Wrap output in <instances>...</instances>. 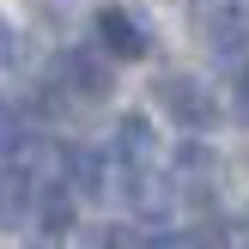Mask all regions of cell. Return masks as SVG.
Listing matches in <instances>:
<instances>
[{
	"instance_id": "277c9868",
	"label": "cell",
	"mask_w": 249,
	"mask_h": 249,
	"mask_svg": "<svg viewBox=\"0 0 249 249\" xmlns=\"http://www.w3.org/2000/svg\"><path fill=\"white\" fill-rule=\"evenodd\" d=\"M61 79H67L79 97H104V91H109V67H104V55H91V49L61 55Z\"/></svg>"
},
{
	"instance_id": "52a82bcc",
	"label": "cell",
	"mask_w": 249,
	"mask_h": 249,
	"mask_svg": "<svg viewBox=\"0 0 249 249\" xmlns=\"http://www.w3.org/2000/svg\"><path fill=\"white\" fill-rule=\"evenodd\" d=\"M67 182L79 195H104L109 189V170H104V158H97L91 146H79V152H67Z\"/></svg>"
},
{
	"instance_id": "8992f818",
	"label": "cell",
	"mask_w": 249,
	"mask_h": 249,
	"mask_svg": "<svg viewBox=\"0 0 249 249\" xmlns=\"http://www.w3.org/2000/svg\"><path fill=\"white\" fill-rule=\"evenodd\" d=\"M116 158L128 170H146L152 164V122L146 116H122V128H116Z\"/></svg>"
},
{
	"instance_id": "7c38bea8",
	"label": "cell",
	"mask_w": 249,
	"mask_h": 249,
	"mask_svg": "<svg viewBox=\"0 0 249 249\" xmlns=\"http://www.w3.org/2000/svg\"><path fill=\"white\" fill-rule=\"evenodd\" d=\"M12 55H18V36H12V24H0V67H12Z\"/></svg>"
},
{
	"instance_id": "ba28073f",
	"label": "cell",
	"mask_w": 249,
	"mask_h": 249,
	"mask_svg": "<svg viewBox=\"0 0 249 249\" xmlns=\"http://www.w3.org/2000/svg\"><path fill=\"white\" fill-rule=\"evenodd\" d=\"M36 219H43L49 237H67L73 231V189H61V182H49L43 201H36Z\"/></svg>"
},
{
	"instance_id": "5b68a950",
	"label": "cell",
	"mask_w": 249,
	"mask_h": 249,
	"mask_svg": "<svg viewBox=\"0 0 249 249\" xmlns=\"http://www.w3.org/2000/svg\"><path fill=\"white\" fill-rule=\"evenodd\" d=\"M31 201H36V189H31V170L24 164H12V170H0V225H24V213H31Z\"/></svg>"
},
{
	"instance_id": "3957f363",
	"label": "cell",
	"mask_w": 249,
	"mask_h": 249,
	"mask_svg": "<svg viewBox=\"0 0 249 249\" xmlns=\"http://www.w3.org/2000/svg\"><path fill=\"white\" fill-rule=\"evenodd\" d=\"M97 36H104V49H109V55H122V61H140V55H146L140 18L122 12V6H104V12H97Z\"/></svg>"
},
{
	"instance_id": "8fae6325",
	"label": "cell",
	"mask_w": 249,
	"mask_h": 249,
	"mask_svg": "<svg viewBox=\"0 0 249 249\" xmlns=\"http://www.w3.org/2000/svg\"><path fill=\"white\" fill-rule=\"evenodd\" d=\"M231 97H237V116L249 122V67H237V85H231Z\"/></svg>"
},
{
	"instance_id": "7a4b0ae2",
	"label": "cell",
	"mask_w": 249,
	"mask_h": 249,
	"mask_svg": "<svg viewBox=\"0 0 249 249\" xmlns=\"http://www.w3.org/2000/svg\"><path fill=\"white\" fill-rule=\"evenodd\" d=\"M195 18H201V36L213 55H243V43H249L243 0H195Z\"/></svg>"
},
{
	"instance_id": "9c48e42d",
	"label": "cell",
	"mask_w": 249,
	"mask_h": 249,
	"mask_svg": "<svg viewBox=\"0 0 249 249\" xmlns=\"http://www.w3.org/2000/svg\"><path fill=\"white\" fill-rule=\"evenodd\" d=\"M24 146H31V122H24L18 104H6V97H0V158H18Z\"/></svg>"
},
{
	"instance_id": "30bf717a",
	"label": "cell",
	"mask_w": 249,
	"mask_h": 249,
	"mask_svg": "<svg viewBox=\"0 0 249 249\" xmlns=\"http://www.w3.org/2000/svg\"><path fill=\"white\" fill-rule=\"evenodd\" d=\"M97 243H104V249H146V237H140V231H128V225H109Z\"/></svg>"
},
{
	"instance_id": "6da1fadb",
	"label": "cell",
	"mask_w": 249,
	"mask_h": 249,
	"mask_svg": "<svg viewBox=\"0 0 249 249\" xmlns=\"http://www.w3.org/2000/svg\"><path fill=\"white\" fill-rule=\"evenodd\" d=\"M158 104L170 109V122H182V128H195V134L219 122L213 91H207L201 79H189V73H164V79H158Z\"/></svg>"
}]
</instances>
